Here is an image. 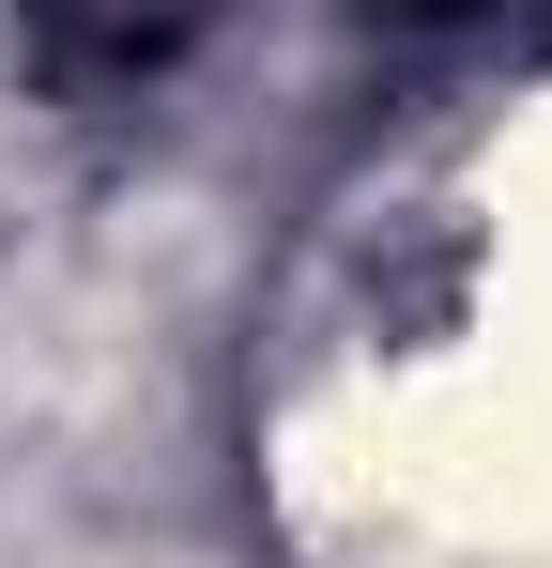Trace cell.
I'll return each instance as SVG.
<instances>
[{"instance_id":"obj_2","label":"cell","mask_w":552,"mask_h":568,"mask_svg":"<svg viewBox=\"0 0 552 568\" xmlns=\"http://www.w3.org/2000/svg\"><path fill=\"white\" fill-rule=\"evenodd\" d=\"M384 16H491V0H384Z\"/></svg>"},{"instance_id":"obj_1","label":"cell","mask_w":552,"mask_h":568,"mask_svg":"<svg viewBox=\"0 0 552 568\" xmlns=\"http://www.w3.org/2000/svg\"><path fill=\"white\" fill-rule=\"evenodd\" d=\"M16 16V47H31V78L47 93H154L184 78L246 0H0Z\"/></svg>"}]
</instances>
